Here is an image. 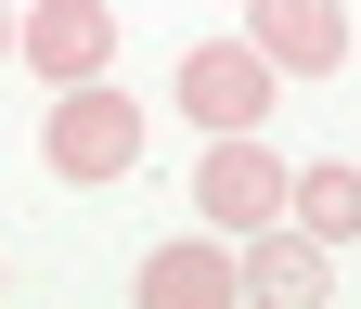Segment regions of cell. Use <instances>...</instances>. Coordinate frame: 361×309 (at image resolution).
Listing matches in <instances>:
<instances>
[{
  "mask_svg": "<svg viewBox=\"0 0 361 309\" xmlns=\"http://www.w3.org/2000/svg\"><path fill=\"white\" fill-rule=\"evenodd\" d=\"M39 168H52V181H129V168H142V103L104 91V77L52 91L39 103Z\"/></svg>",
  "mask_w": 361,
  "mask_h": 309,
  "instance_id": "obj_1",
  "label": "cell"
},
{
  "mask_svg": "<svg viewBox=\"0 0 361 309\" xmlns=\"http://www.w3.org/2000/svg\"><path fill=\"white\" fill-rule=\"evenodd\" d=\"M168 103H180V116H194L207 142H219V129H258L271 103H284V65H271L258 39H194V52H180V91H168Z\"/></svg>",
  "mask_w": 361,
  "mask_h": 309,
  "instance_id": "obj_2",
  "label": "cell"
},
{
  "mask_svg": "<svg viewBox=\"0 0 361 309\" xmlns=\"http://www.w3.org/2000/svg\"><path fill=\"white\" fill-rule=\"evenodd\" d=\"M284 194H297V181H284V155H271L258 129H219V142H207V168H194L207 232H233V245L258 232V219H284Z\"/></svg>",
  "mask_w": 361,
  "mask_h": 309,
  "instance_id": "obj_3",
  "label": "cell"
},
{
  "mask_svg": "<svg viewBox=\"0 0 361 309\" xmlns=\"http://www.w3.org/2000/svg\"><path fill=\"white\" fill-rule=\"evenodd\" d=\"M13 52L52 77V91H78V77L116 65V0H26V13H13Z\"/></svg>",
  "mask_w": 361,
  "mask_h": 309,
  "instance_id": "obj_4",
  "label": "cell"
},
{
  "mask_svg": "<svg viewBox=\"0 0 361 309\" xmlns=\"http://www.w3.org/2000/svg\"><path fill=\"white\" fill-rule=\"evenodd\" d=\"M245 39L284 77H336L348 65V13H336V0H245Z\"/></svg>",
  "mask_w": 361,
  "mask_h": 309,
  "instance_id": "obj_5",
  "label": "cell"
},
{
  "mask_svg": "<svg viewBox=\"0 0 361 309\" xmlns=\"http://www.w3.org/2000/svg\"><path fill=\"white\" fill-rule=\"evenodd\" d=\"M233 258H245V296H258V309H323V296H336L323 245H310L297 219H258V232H245Z\"/></svg>",
  "mask_w": 361,
  "mask_h": 309,
  "instance_id": "obj_6",
  "label": "cell"
},
{
  "mask_svg": "<svg viewBox=\"0 0 361 309\" xmlns=\"http://www.w3.org/2000/svg\"><path fill=\"white\" fill-rule=\"evenodd\" d=\"M233 296H245L233 232H194V245H155L142 258V309H233Z\"/></svg>",
  "mask_w": 361,
  "mask_h": 309,
  "instance_id": "obj_7",
  "label": "cell"
},
{
  "mask_svg": "<svg viewBox=\"0 0 361 309\" xmlns=\"http://www.w3.org/2000/svg\"><path fill=\"white\" fill-rule=\"evenodd\" d=\"M284 219L310 245H361V168L348 155H323V168H297V194H284Z\"/></svg>",
  "mask_w": 361,
  "mask_h": 309,
  "instance_id": "obj_8",
  "label": "cell"
},
{
  "mask_svg": "<svg viewBox=\"0 0 361 309\" xmlns=\"http://www.w3.org/2000/svg\"><path fill=\"white\" fill-rule=\"evenodd\" d=\"M0 52H13V0H0Z\"/></svg>",
  "mask_w": 361,
  "mask_h": 309,
  "instance_id": "obj_9",
  "label": "cell"
}]
</instances>
